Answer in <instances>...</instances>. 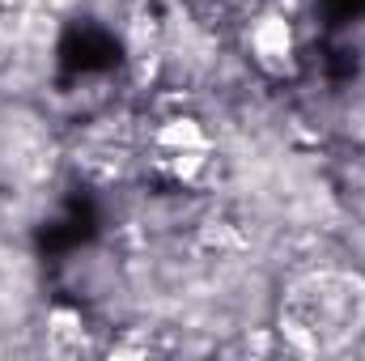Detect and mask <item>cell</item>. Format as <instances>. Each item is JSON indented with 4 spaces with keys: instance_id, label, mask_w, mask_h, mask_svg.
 <instances>
[{
    "instance_id": "6da1fadb",
    "label": "cell",
    "mask_w": 365,
    "mask_h": 361,
    "mask_svg": "<svg viewBox=\"0 0 365 361\" xmlns=\"http://www.w3.org/2000/svg\"><path fill=\"white\" fill-rule=\"evenodd\" d=\"M280 327L302 353H336L365 332V280L353 272H310L289 285Z\"/></svg>"
},
{
    "instance_id": "7a4b0ae2",
    "label": "cell",
    "mask_w": 365,
    "mask_h": 361,
    "mask_svg": "<svg viewBox=\"0 0 365 361\" xmlns=\"http://www.w3.org/2000/svg\"><path fill=\"white\" fill-rule=\"evenodd\" d=\"M289 47H293V39H289V26H284L280 17H264V21L255 26V51H259L264 60H284Z\"/></svg>"
}]
</instances>
